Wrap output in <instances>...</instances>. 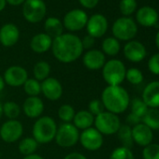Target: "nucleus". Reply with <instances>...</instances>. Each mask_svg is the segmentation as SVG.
Instances as JSON below:
<instances>
[{
    "mask_svg": "<svg viewBox=\"0 0 159 159\" xmlns=\"http://www.w3.org/2000/svg\"><path fill=\"white\" fill-rule=\"evenodd\" d=\"M52 51L53 56L61 63H73L82 56L84 48L78 36L66 33L52 39Z\"/></svg>",
    "mask_w": 159,
    "mask_h": 159,
    "instance_id": "obj_1",
    "label": "nucleus"
},
{
    "mask_svg": "<svg viewBox=\"0 0 159 159\" xmlns=\"http://www.w3.org/2000/svg\"><path fill=\"white\" fill-rule=\"evenodd\" d=\"M100 100L107 111L116 115L125 112L130 104L129 95L121 85H108L103 90Z\"/></svg>",
    "mask_w": 159,
    "mask_h": 159,
    "instance_id": "obj_2",
    "label": "nucleus"
},
{
    "mask_svg": "<svg viewBox=\"0 0 159 159\" xmlns=\"http://www.w3.org/2000/svg\"><path fill=\"white\" fill-rule=\"evenodd\" d=\"M56 131L57 125L55 121L50 116H42L35 122L32 135L39 144H47L54 139Z\"/></svg>",
    "mask_w": 159,
    "mask_h": 159,
    "instance_id": "obj_3",
    "label": "nucleus"
},
{
    "mask_svg": "<svg viewBox=\"0 0 159 159\" xmlns=\"http://www.w3.org/2000/svg\"><path fill=\"white\" fill-rule=\"evenodd\" d=\"M126 68L125 64L118 59H111L102 67V77L108 85H120L125 79Z\"/></svg>",
    "mask_w": 159,
    "mask_h": 159,
    "instance_id": "obj_4",
    "label": "nucleus"
},
{
    "mask_svg": "<svg viewBox=\"0 0 159 159\" xmlns=\"http://www.w3.org/2000/svg\"><path fill=\"white\" fill-rule=\"evenodd\" d=\"M94 125L95 128L102 135L116 134L122 125L118 115L107 111L95 117Z\"/></svg>",
    "mask_w": 159,
    "mask_h": 159,
    "instance_id": "obj_5",
    "label": "nucleus"
},
{
    "mask_svg": "<svg viewBox=\"0 0 159 159\" xmlns=\"http://www.w3.org/2000/svg\"><path fill=\"white\" fill-rule=\"evenodd\" d=\"M80 138L79 129L72 123H63L57 126L55 142L62 148H70L77 144Z\"/></svg>",
    "mask_w": 159,
    "mask_h": 159,
    "instance_id": "obj_6",
    "label": "nucleus"
},
{
    "mask_svg": "<svg viewBox=\"0 0 159 159\" xmlns=\"http://www.w3.org/2000/svg\"><path fill=\"white\" fill-rule=\"evenodd\" d=\"M111 30L116 39L130 41L137 35L138 26L131 18L122 17L114 22Z\"/></svg>",
    "mask_w": 159,
    "mask_h": 159,
    "instance_id": "obj_7",
    "label": "nucleus"
},
{
    "mask_svg": "<svg viewBox=\"0 0 159 159\" xmlns=\"http://www.w3.org/2000/svg\"><path fill=\"white\" fill-rule=\"evenodd\" d=\"M47 8L42 0H25L23 7V15L25 19L31 23L37 24L46 16Z\"/></svg>",
    "mask_w": 159,
    "mask_h": 159,
    "instance_id": "obj_8",
    "label": "nucleus"
},
{
    "mask_svg": "<svg viewBox=\"0 0 159 159\" xmlns=\"http://www.w3.org/2000/svg\"><path fill=\"white\" fill-rule=\"evenodd\" d=\"M88 16L85 11L80 9H75L68 11L63 20V26L68 31L76 32L84 29L86 26Z\"/></svg>",
    "mask_w": 159,
    "mask_h": 159,
    "instance_id": "obj_9",
    "label": "nucleus"
},
{
    "mask_svg": "<svg viewBox=\"0 0 159 159\" xmlns=\"http://www.w3.org/2000/svg\"><path fill=\"white\" fill-rule=\"evenodd\" d=\"M79 141L84 149L95 152L102 147L104 139L103 135L99 131H98L95 127H90L80 133Z\"/></svg>",
    "mask_w": 159,
    "mask_h": 159,
    "instance_id": "obj_10",
    "label": "nucleus"
},
{
    "mask_svg": "<svg viewBox=\"0 0 159 159\" xmlns=\"http://www.w3.org/2000/svg\"><path fill=\"white\" fill-rule=\"evenodd\" d=\"M24 134V126L20 121L9 120L0 127V138L7 143L16 142Z\"/></svg>",
    "mask_w": 159,
    "mask_h": 159,
    "instance_id": "obj_11",
    "label": "nucleus"
},
{
    "mask_svg": "<svg viewBox=\"0 0 159 159\" xmlns=\"http://www.w3.org/2000/svg\"><path fill=\"white\" fill-rule=\"evenodd\" d=\"M3 79L5 84L9 86L20 87L25 84L28 79V73L26 69L21 66H11L5 70Z\"/></svg>",
    "mask_w": 159,
    "mask_h": 159,
    "instance_id": "obj_12",
    "label": "nucleus"
},
{
    "mask_svg": "<svg viewBox=\"0 0 159 159\" xmlns=\"http://www.w3.org/2000/svg\"><path fill=\"white\" fill-rule=\"evenodd\" d=\"M86 29L89 36L98 39L103 37L108 30L107 18L102 14H94L88 18Z\"/></svg>",
    "mask_w": 159,
    "mask_h": 159,
    "instance_id": "obj_13",
    "label": "nucleus"
},
{
    "mask_svg": "<svg viewBox=\"0 0 159 159\" xmlns=\"http://www.w3.org/2000/svg\"><path fill=\"white\" fill-rule=\"evenodd\" d=\"M41 93L43 96L51 101L59 100L63 95V86L57 79L49 77L40 83Z\"/></svg>",
    "mask_w": 159,
    "mask_h": 159,
    "instance_id": "obj_14",
    "label": "nucleus"
},
{
    "mask_svg": "<svg viewBox=\"0 0 159 159\" xmlns=\"http://www.w3.org/2000/svg\"><path fill=\"white\" fill-rule=\"evenodd\" d=\"M124 54L128 61L139 63L145 59L147 51L141 42L137 40H130L124 47Z\"/></svg>",
    "mask_w": 159,
    "mask_h": 159,
    "instance_id": "obj_15",
    "label": "nucleus"
},
{
    "mask_svg": "<svg viewBox=\"0 0 159 159\" xmlns=\"http://www.w3.org/2000/svg\"><path fill=\"white\" fill-rule=\"evenodd\" d=\"M83 63L89 70H98L104 66L106 63V56L102 51L91 49L84 54Z\"/></svg>",
    "mask_w": 159,
    "mask_h": 159,
    "instance_id": "obj_16",
    "label": "nucleus"
},
{
    "mask_svg": "<svg viewBox=\"0 0 159 159\" xmlns=\"http://www.w3.org/2000/svg\"><path fill=\"white\" fill-rule=\"evenodd\" d=\"M132 139L133 142L137 143L139 146L146 147L152 143L153 132L147 125L140 123L132 127Z\"/></svg>",
    "mask_w": 159,
    "mask_h": 159,
    "instance_id": "obj_17",
    "label": "nucleus"
},
{
    "mask_svg": "<svg viewBox=\"0 0 159 159\" xmlns=\"http://www.w3.org/2000/svg\"><path fill=\"white\" fill-rule=\"evenodd\" d=\"M141 99L149 109H159V81L151 82L146 85Z\"/></svg>",
    "mask_w": 159,
    "mask_h": 159,
    "instance_id": "obj_18",
    "label": "nucleus"
},
{
    "mask_svg": "<svg viewBox=\"0 0 159 159\" xmlns=\"http://www.w3.org/2000/svg\"><path fill=\"white\" fill-rule=\"evenodd\" d=\"M20 38L19 28L13 24H6L0 28V43L4 47L14 46Z\"/></svg>",
    "mask_w": 159,
    "mask_h": 159,
    "instance_id": "obj_19",
    "label": "nucleus"
},
{
    "mask_svg": "<svg viewBox=\"0 0 159 159\" xmlns=\"http://www.w3.org/2000/svg\"><path fill=\"white\" fill-rule=\"evenodd\" d=\"M23 111L28 118H39L44 111V103L39 97H28L23 104Z\"/></svg>",
    "mask_w": 159,
    "mask_h": 159,
    "instance_id": "obj_20",
    "label": "nucleus"
},
{
    "mask_svg": "<svg viewBox=\"0 0 159 159\" xmlns=\"http://www.w3.org/2000/svg\"><path fill=\"white\" fill-rule=\"evenodd\" d=\"M136 18L137 22L142 26H155L158 22V13L153 8L142 7L137 11Z\"/></svg>",
    "mask_w": 159,
    "mask_h": 159,
    "instance_id": "obj_21",
    "label": "nucleus"
},
{
    "mask_svg": "<svg viewBox=\"0 0 159 159\" xmlns=\"http://www.w3.org/2000/svg\"><path fill=\"white\" fill-rule=\"evenodd\" d=\"M52 39L46 33H39L35 35L30 42L31 50L37 53H43L52 49Z\"/></svg>",
    "mask_w": 159,
    "mask_h": 159,
    "instance_id": "obj_22",
    "label": "nucleus"
},
{
    "mask_svg": "<svg viewBox=\"0 0 159 159\" xmlns=\"http://www.w3.org/2000/svg\"><path fill=\"white\" fill-rule=\"evenodd\" d=\"M94 121H95V116L92 115L88 111L83 110V111H79L75 113L72 124L79 130L80 129L85 130L87 128L92 127V125H94Z\"/></svg>",
    "mask_w": 159,
    "mask_h": 159,
    "instance_id": "obj_23",
    "label": "nucleus"
},
{
    "mask_svg": "<svg viewBox=\"0 0 159 159\" xmlns=\"http://www.w3.org/2000/svg\"><path fill=\"white\" fill-rule=\"evenodd\" d=\"M63 24L56 17H49L44 23L45 33L52 39L63 34Z\"/></svg>",
    "mask_w": 159,
    "mask_h": 159,
    "instance_id": "obj_24",
    "label": "nucleus"
},
{
    "mask_svg": "<svg viewBox=\"0 0 159 159\" xmlns=\"http://www.w3.org/2000/svg\"><path fill=\"white\" fill-rule=\"evenodd\" d=\"M141 123L152 131L159 130V109H149L142 117Z\"/></svg>",
    "mask_w": 159,
    "mask_h": 159,
    "instance_id": "obj_25",
    "label": "nucleus"
},
{
    "mask_svg": "<svg viewBox=\"0 0 159 159\" xmlns=\"http://www.w3.org/2000/svg\"><path fill=\"white\" fill-rule=\"evenodd\" d=\"M51 73V66L46 61H39L35 64L33 68V74L37 81L43 82L44 80L49 78Z\"/></svg>",
    "mask_w": 159,
    "mask_h": 159,
    "instance_id": "obj_26",
    "label": "nucleus"
},
{
    "mask_svg": "<svg viewBox=\"0 0 159 159\" xmlns=\"http://www.w3.org/2000/svg\"><path fill=\"white\" fill-rule=\"evenodd\" d=\"M121 49L120 42L114 37L107 38L102 42V52L109 56H115L119 53Z\"/></svg>",
    "mask_w": 159,
    "mask_h": 159,
    "instance_id": "obj_27",
    "label": "nucleus"
},
{
    "mask_svg": "<svg viewBox=\"0 0 159 159\" xmlns=\"http://www.w3.org/2000/svg\"><path fill=\"white\" fill-rule=\"evenodd\" d=\"M38 146H39V143L37 142V140L34 138L27 137V138L23 139L20 141V143L18 145V149H19L20 153L26 156V155L35 153V152L38 149Z\"/></svg>",
    "mask_w": 159,
    "mask_h": 159,
    "instance_id": "obj_28",
    "label": "nucleus"
},
{
    "mask_svg": "<svg viewBox=\"0 0 159 159\" xmlns=\"http://www.w3.org/2000/svg\"><path fill=\"white\" fill-rule=\"evenodd\" d=\"M21 114L20 106L14 101H8L3 104V115L9 120H16Z\"/></svg>",
    "mask_w": 159,
    "mask_h": 159,
    "instance_id": "obj_29",
    "label": "nucleus"
},
{
    "mask_svg": "<svg viewBox=\"0 0 159 159\" xmlns=\"http://www.w3.org/2000/svg\"><path fill=\"white\" fill-rule=\"evenodd\" d=\"M118 137L119 139L122 141L123 146L129 148L133 145V139H132V128L131 126H129L128 125H121V127L119 128L118 132Z\"/></svg>",
    "mask_w": 159,
    "mask_h": 159,
    "instance_id": "obj_30",
    "label": "nucleus"
},
{
    "mask_svg": "<svg viewBox=\"0 0 159 159\" xmlns=\"http://www.w3.org/2000/svg\"><path fill=\"white\" fill-rule=\"evenodd\" d=\"M23 86H24V90L25 94L28 97H39V95L41 93L40 82L37 81L35 78L27 79Z\"/></svg>",
    "mask_w": 159,
    "mask_h": 159,
    "instance_id": "obj_31",
    "label": "nucleus"
},
{
    "mask_svg": "<svg viewBox=\"0 0 159 159\" xmlns=\"http://www.w3.org/2000/svg\"><path fill=\"white\" fill-rule=\"evenodd\" d=\"M129 106L131 107V113L137 115L140 119H142V117L145 115V113L149 110V108L144 103V101L141 98H133L132 101H130Z\"/></svg>",
    "mask_w": 159,
    "mask_h": 159,
    "instance_id": "obj_32",
    "label": "nucleus"
},
{
    "mask_svg": "<svg viewBox=\"0 0 159 159\" xmlns=\"http://www.w3.org/2000/svg\"><path fill=\"white\" fill-rule=\"evenodd\" d=\"M75 110L69 104H63L58 109V117L63 123H71L75 116Z\"/></svg>",
    "mask_w": 159,
    "mask_h": 159,
    "instance_id": "obj_33",
    "label": "nucleus"
},
{
    "mask_svg": "<svg viewBox=\"0 0 159 159\" xmlns=\"http://www.w3.org/2000/svg\"><path fill=\"white\" fill-rule=\"evenodd\" d=\"M125 79L129 84L138 85L143 82V74L139 69H138L136 67H132V68H129L128 70H126Z\"/></svg>",
    "mask_w": 159,
    "mask_h": 159,
    "instance_id": "obj_34",
    "label": "nucleus"
},
{
    "mask_svg": "<svg viewBox=\"0 0 159 159\" xmlns=\"http://www.w3.org/2000/svg\"><path fill=\"white\" fill-rule=\"evenodd\" d=\"M110 159H135L132 151L129 148L121 146L115 148L110 155Z\"/></svg>",
    "mask_w": 159,
    "mask_h": 159,
    "instance_id": "obj_35",
    "label": "nucleus"
},
{
    "mask_svg": "<svg viewBox=\"0 0 159 159\" xmlns=\"http://www.w3.org/2000/svg\"><path fill=\"white\" fill-rule=\"evenodd\" d=\"M143 159H159V144L151 143L142 151Z\"/></svg>",
    "mask_w": 159,
    "mask_h": 159,
    "instance_id": "obj_36",
    "label": "nucleus"
},
{
    "mask_svg": "<svg viewBox=\"0 0 159 159\" xmlns=\"http://www.w3.org/2000/svg\"><path fill=\"white\" fill-rule=\"evenodd\" d=\"M137 9L136 0H121L120 2V11L123 15L129 16L135 12Z\"/></svg>",
    "mask_w": 159,
    "mask_h": 159,
    "instance_id": "obj_37",
    "label": "nucleus"
},
{
    "mask_svg": "<svg viewBox=\"0 0 159 159\" xmlns=\"http://www.w3.org/2000/svg\"><path fill=\"white\" fill-rule=\"evenodd\" d=\"M87 111L92 115H94L96 117L98 114L105 111V108H104V105H103V103H102V101L100 99H93V100H91L89 102Z\"/></svg>",
    "mask_w": 159,
    "mask_h": 159,
    "instance_id": "obj_38",
    "label": "nucleus"
},
{
    "mask_svg": "<svg viewBox=\"0 0 159 159\" xmlns=\"http://www.w3.org/2000/svg\"><path fill=\"white\" fill-rule=\"evenodd\" d=\"M148 68L152 74L159 75V52L151 56L148 61Z\"/></svg>",
    "mask_w": 159,
    "mask_h": 159,
    "instance_id": "obj_39",
    "label": "nucleus"
},
{
    "mask_svg": "<svg viewBox=\"0 0 159 159\" xmlns=\"http://www.w3.org/2000/svg\"><path fill=\"white\" fill-rule=\"evenodd\" d=\"M82 40V45H83V48L84 50H91V48H93V46L95 45V38L89 36V35H86Z\"/></svg>",
    "mask_w": 159,
    "mask_h": 159,
    "instance_id": "obj_40",
    "label": "nucleus"
},
{
    "mask_svg": "<svg viewBox=\"0 0 159 159\" xmlns=\"http://www.w3.org/2000/svg\"><path fill=\"white\" fill-rule=\"evenodd\" d=\"M126 121H127V124H128L129 126H131V125L135 126V125H139V124L141 123V119L139 117H138L137 115L131 113V112L127 115Z\"/></svg>",
    "mask_w": 159,
    "mask_h": 159,
    "instance_id": "obj_41",
    "label": "nucleus"
},
{
    "mask_svg": "<svg viewBox=\"0 0 159 159\" xmlns=\"http://www.w3.org/2000/svg\"><path fill=\"white\" fill-rule=\"evenodd\" d=\"M99 0H79L80 4L86 9H94L98 4Z\"/></svg>",
    "mask_w": 159,
    "mask_h": 159,
    "instance_id": "obj_42",
    "label": "nucleus"
},
{
    "mask_svg": "<svg viewBox=\"0 0 159 159\" xmlns=\"http://www.w3.org/2000/svg\"><path fill=\"white\" fill-rule=\"evenodd\" d=\"M64 159H88L85 155H84L81 152H70L68 154H66Z\"/></svg>",
    "mask_w": 159,
    "mask_h": 159,
    "instance_id": "obj_43",
    "label": "nucleus"
},
{
    "mask_svg": "<svg viewBox=\"0 0 159 159\" xmlns=\"http://www.w3.org/2000/svg\"><path fill=\"white\" fill-rule=\"evenodd\" d=\"M25 0H6V2L9 3L11 6H20L25 3Z\"/></svg>",
    "mask_w": 159,
    "mask_h": 159,
    "instance_id": "obj_44",
    "label": "nucleus"
},
{
    "mask_svg": "<svg viewBox=\"0 0 159 159\" xmlns=\"http://www.w3.org/2000/svg\"><path fill=\"white\" fill-rule=\"evenodd\" d=\"M23 159H44L41 155L39 154H37V153H33V154H30V155H26L25 156Z\"/></svg>",
    "mask_w": 159,
    "mask_h": 159,
    "instance_id": "obj_45",
    "label": "nucleus"
},
{
    "mask_svg": "<svg viewBox=\"0 0 159 159\" xmlns=\"http://www.w3.org/2000/svg\"><path fill=\"white\" fill-rule=\"evenodd\" d=\"M5 82H4V79L3 77L0 75V92H1L4 88H5Z\"/></svg>",
    "mask_w": 159,
    "mask_h": 159,
    "instance_id": "obj_46",
    "label": "nucleus"
},
{
    "mask_svg": "<svg viewBox=\"0 0 159 159\" xmlns=\"http://www.w3.org/2000/svg\"><path fill=\"white\" fill-rule=\"evenodd\" d=\"M6 4H7L6 0H0V11H2L5 9Z\"/></svg>",
    "mask_w": 159,
    "mask_h": 159,
    "instance_id": "obj_47",
    "label": "nucleus"
},
{
    "mask_svg": "<svg viewBox=\"0 0 159 159\" xmlns=\"http://www.w3.org/2000/svg\"><path fill=\"white\" fill-rule=\"evenodd\" d=\"M155 44H156L157 49L159 50V31L157 32V34L155 36Z\"/></svg>",
    "mask_w": 159,
    "mask_h": 159,
    "instance_id": "obj_48",
    "label": "nucleus"
},
{
    "mask_svg": "<svg viewBox=\"0 0 159 159\" xmlns=\"http://www.w3.org/2000/svg\"><path fill=\"white\" fill-rule=\"evenodd\" d=\"M3 116V103L0 101V120H1Z\"/></svg>",
    "mask_w": 159,
    "mask_h": 159,
    "instance_id": "obj_49",
    "label": "nucleus"
}]
</instances>
